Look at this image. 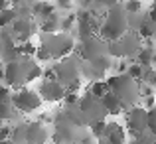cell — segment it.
<instances>
[{
    "mask_svg": "<svg viewBox=\"0 0 156 144\" xmlns=\"http://www.w3.org/2000/svg\"><path fill=\"white\" fill-rule=\"evenodd\" d=\"M107 87L119 99L122 109H130V107L138 105L140 99V83L129 75V73H119L107 79Z\"/></svg>",
    "mask_w": 156,
    "mask_h": 144,
    "instance_id": "cell-1",
    "label": "cell"
},
{
    "mask_svg": "<svg viewBox=\"0 0 156 144\" xmlns=\"http://www.w3.org/2000/svg\"><path fill=\"white\" fill-rule=\"evenodd\" d=\"M97 32H99V38H103L105 42H115L125 32H129V14L121 2L107 8L105 20L101 22Z\"/></svg>",
    "mask_w": 156,
    "mask_h": 144,
    "instance_id": "cell-2",
    "label": "cell"
},
{
    "mask_svg": "<svg viewBox=\"0 0 156 144\" xmlns=\"http://www.w3.org/2000/svg\"><path fill=\"white\" fill-rule=\"evenodd\" d=\"M36 61L28 55H20L16 59H10L6 61L4 65V71H2V77H4V83L12 89H20L28 83V75L30 71L34 69Z\"/></svg>",
    "mask_w": 156,
    "mask_h": 144,
    "instance_id": "cell-3",
    "label": "cell"
},
{
    "mask_svg": "<svg viewBox=\"0 0 156 144\" xmlns=\"http://www.w3.org/2000/svg\"><path fill=\"white\" fill-rule=\"evenodd\" d=\"M77 107H79V111H81V114H83L87 125H91V122H95V121H105L107 111H105L103 103H101V97H95L87 91L85 97L77 103Z\"/></svg>",
    "mask_w": 156,
    "mask_h": 144,
    "instance_id": "cell-4",
    "label": "cell"
},
{
    "mask_svg": "<svg viewBox=\"0 0 156 144\" xmlns=\"http://www.w3.org/2000/svg\"><path fill=\"white\" fill-rule=\"evenodd\" d=\"M44 99L38 91H32L28 87H20L16 93H12V105L18 109V113H34L42 107Z\"/></svg>",
    "mask_w": 156,
    "mask_h": 144,
    "instance_id": "cell-5",
    "label": "cell"
},
{
    "mask_svg": "<svg viewBox=\"0 0 156 144\" xmlns=\"http://www.w3.org/2000/svg\"><path fill=\"white\" fill-rule=\"evenodd\" d=\"M79 51H81V57H83L85 61H89V63H95L97 59L109 55V51H107V42L103 38H99V36H95V34L81 40Z\"/></svg>",
    "mask_w": 156,
    "mask_h": 144,
    "instance_id": "cell-6",
    "label": "cell"
},
{
    "mask_svg": "<svg viewBox=\"0 0 156 144\" xmlns=\"http://www.w3.org/2000/svg\"><path fill=\"white\" fill-rule=\"evenodd\" d=\"M42 46L48 47V51L51 53V57H59L61 59V57L71 53L73 42H71V38L55 32V34H42Z\"/></svg>",
    "mask_w": 156,
    "mask_h": 144,
    "instance_id": "cell-7",
    "label": "cell"
},
{
    "mask_svg": "<svg viewBox=\"0 0 156 144\" xmlns=\"http://www.w3.org/2000/svg\"><path fill=\"white\" fill-rule=\"evenodd\" d=\"M38 93L44 101H63V95H65V87L59 79L55 77H46V79L40 81L38 85Z\"/></svg>",
    "mask_w": 156,
    "mask_h": 144,
    "instance_id": "cell-8",
    "label": "cell"
},
{
    "mask_svg": "<svg viewBox=\"0 0 156 144\" xmlns=\"http://www.w3.org/2000/svg\"><path fill=\"white\" fill-rule=\"evenodd\" d=\"M126 111H129L126 113V126H129V130H133L134 136L142 134L146 130V109L140 105H134Z\"/></svg>",
    "mask_w": 156,
    "mask_h": 144,
    "instance_id": "cell-9",
    "label": "cell"
},
{
    "mask_svg": "<svg viewBox=\"0 0 156 144\" xmlns=\"http://www.w3.org/2000/svg\"><path fill=\"white\" fill-rule=\"evenodd\" d=\"M53 73H55V79H59L61 83H69V81L77 79L79 67L75 65V61L69 55H65V57H61V61L53 67Z\"/></svg>",
    "mask_w": 156,
    "mask_h": 144,
    "instance_id": "cell-10",
    "label": "cell"
},
{
    "mask_svg": "<svg viewBox=\"0 0 156 144\" xmlns=\"http://www.w3.org/2000/svg\"><path fill=\"white\" fill-rule=\"evenodd\" d=\"M48 138H50V132L42 122L24 125V142L26 144H46Z\"/></svg>",
    "mask_w": 156,
    "mask_h": 144,
    "instance_id": "cell-11",
    "label": "cell"
},
{
    "mask_svg": "<svg viewBox=\"0 0 156 144\" xmlns=\"http://www.w3.org/2000/svg\"><path fill=\"white\" fill-rule=\"evenodd\" d=\"M117 42H119V47H121L122 57H130V55H134V53L140 49V36H138V32H130V30L125 32Z\"/></svg>",
    "mask_w": 156,
    "mask_h": 144,
    "instance_id": "cell-12",
    "label": "cell"
},
{
    "mask_svg": "<svg viewBox=\"0 0 156 144\" xmlns=\"http://www.w3.org/2000/svg\"><path fill=\"white\" fill-rule=\"evenodd\" d=\"M34 30H36V26L30 18H16L14 22H12V32L16 34V38H18L20 42L30 40L32 34H34Z\"/></svg>",
    "mask_w": 156,
    "mask_h": 144,
    "instance_id": "cell-13",
    "label": "cell"
},
{
    "mask_svg": "<svg viewBox=\"0 0 156 144\" xmlns=\"http://www.w3.org/2000/svg\"><path fill=\"white\" fill-rule=\"evenodd\" d=\"M55 10H57L55 4L44 2V0H38V2L32 4V16H36V18H40V20H44V18H48V16H51Z\"/></svg>",
    "mask_w": 156,
    "mask_h": 144,
    "instance_id": "cell-14",
    "label": "cell"
},
{
    "mask_svg": "<svg viewBox=\"0 0 156 144\" xmlns=\"http://www.w3.org/2000/svg\"><path fill=\"white\" fill-rule=\"evenodd\" d=\"M101 103H103L107 114H113V117H117L119 113H122V105L119 103V99L113 95L111 91H107L103 97H101Z\"/></svg>",
    "mask_w": 156,
    "mask_h": 144,
    "instance_id": "cell-15",
    "label": "cell"
},
{
    "mask_svg": "<svg viewBox=\"0 0 156 144\" xmlns=\"http://www.w3.org/2000/svg\"><path fill=\"white\" fill-rule=\"evenodd\" d=\"M42 34H55V32L61 30V18L57 16V12H53L51 16L42 20Z\"/></svg>",
    "mask_w": 156,
    "mask_h": 144,
    "instance_id": "cell-16",
    "label": "cell"
},
{
    "mask_svg": "<svg viewBox=\"0 0 156 144\" xmlns=\"http://www.w3.org/2000/svg\"><path fill=\"white\" fill-rule=\"evenodd\" d=\"M138 63L144 65V67H152L156 63V51L152 46H146L138 49Z\"/></svg>",
    "mask_w": 156,
    "mask_h": 144,
    "instance_id": "cell-17",
    "label": "cell"
},
{
    "mask_svg": "<svg viewBox=\"0 0 156 144\" xmlns=\"http://www.w3.org/2000/svg\"><path fill=\"white\" fill-rule=\"evenodd\" d=\"M16 117H18V109L12 105V101L0 103V121H12Z\"/></svg>",
    "mask_w": 156,
    "mask_h": 144,
    "instance_id": "cell-18",
    "label": "cell"
},
{
    "mask_svg": "<svg viewBox=\"0 0 156 144\" xmlns=\"http://www.w3.org/2000/svg\"><path fill=\"white\" fill-rule=\"evenodd\" d=\"M16 18H18V16H16V8L14 6H8V8H4V10H0V28L10 26Z\"/></svg>",
    "mask_w": 156,
    "mask_h": 144,
    "instance_id": "cell-19",
    "label": "cell"
},
{
    "mask_svg": "<svg viewBox=\"0 0 156 144\" xmlns=\"http://www.w3.org/2000/svg\"><path fill=\"white\" fill-rule=\"evenodd\" d=\"M146 130L156 138V103L146 109Z\"/></svg>",
    "mask_w": 156,
    "mask_h": 144,
    "instance_id": "cell-20",
    "label": "cell"
},
{
    "mask_svg": "<svg viewBox=\"0 0 156 144\" xmlns=\"http://www.w3.org/2000/svg\"><path fill=\"white\" fill-rule=\"evenodd\" d=\"M107 91H109V87H107V81H103V79L91 81V87H89V93H91V95H95V97H103Z\"/></svg>",
    "mask_w": 156,
    "mask_h": 144,
    "instance_id": "cell-21",
    "label": "cell"
},
{
    "mask_svg": "<svg viewBox=\"0 0 156 144\" xmlns=\"http://www.w3.org/2000/svg\"><path fill=\"white\" fill-rule=\"evenodd\" d=\"M122 6H125L126 14H138L142 10V0H126Z\"/></svg>",
    "mask_w": 156,
    "mask_h": 144,
    "instance_id": "cell-22",
    "label": "cell"
},
{
    "mask_svg": "<svg viewBox=\"0 0 156 144\" xmlns=\"http://www.w3.org/2000/svg\"><path fill=\"white\" fill-rule=\"evenodd\" d=\"M142 79H144L152 89H156V67H144V75H142Z\"/></svg>",
    "mask_w": 156,
    "mask_h": 144,
    "instance_id": "cell-23",
    "label": "cell"
},
{
    "mask_svg": "<svg viewBox=\"0 0 156 144\" xmlns=\"http://www.w3.org/2000/svg\"><path fill=\"white\" fill-rule=\"evenodd\" d=\"M126 73H129L133 79L140 81V79H142V75H144V65H140V63L136 65V63H134V65H130V67H129V71H126Z\"/></svg>",
    "mask_w": 156,
    "mask_h": 144,
    "instance_id": "cell-24",
    "label": "cell"
},
{
    "mask_svg": "<svg viewBox=\"0 0 156 144\" xmlns=\"http://www.w3.org/2000/svg\"><path fill=\"white\" fill-rule=\"evenodd\" d=\"M34 57H36L38 61H48V59H51V53L48 51V47H46V46H38V47H36Z\"/></svg>",
    "mask_w": 156,
    "mask_h": 144,
    "instance_id": "cell-25",
    "label": "cell"
},
{
    "mask_svg": "<svg viewBox=\"0 0 156 144\" xmlns=\"http://www.w3.org/2000/svg\"><path fill=\"white\" fill-rule=\"evenodd\" d=\"M2 101H12V87L0 85V103Z\"/></svg>",
    "mask_w": 156,
    "mask_h": 144,
    "instance_id": "cell-26",
    "label": "cell"
},
{
    "mask_svg": "<svg viewBox=\"0 0 156 144\" xmlns=\"http://www.w3.org/2000/svg\"><path fill=\"white\" fill-rule=\"evenodd\" d=\"M148 20H150V24H152V28H154V36H156V0L152 2V6H150Z\"/></svg>",
    "mask_w": 156,
    "mask_h": 144,
    "instance_id": "cell-27",
    "label": "cell"
},
{
    "mask_svg": "<svg viewBox=\"0 0 156 144\" xmlns=\"http://www.w3.org/2000/svg\"><path fill=\"white\" fill-rule=\"evenodd\" d=\"M73 24H75V16H67V18L61 20V28H63V30H69Z\"/></svg>",
    "mask_w": 156,
    "mask_h": 144,
    "instance_id": "cell-28",
    "label": "cell"
},
{
    "mask_svg": "<svg viewBox=\"0 0 156 144\" xmlns=\"http://www.w3.org/2000/svg\"><path fill=\"white\" fill-rule=\"evenodd\" d=\"M55 8H59V10H69L71 8V0H55Z\"/></svg>",
    "mask_w": 156,
    "mask_h": 144,
    "instance_id": "cell-29",
    "label": "cell"
},
{
    "mask_svg": "<svg viewBox=\"0 0 156 144\" xmlns=\"http://www.w3.org/2000/svg\"><path fill=\"white\" fill-rule=\"evenodd\" d=\"M99 6H105V8H109V6H113V4H117L119 0H95Z\"/></svg>",
    "mask_w": 156,
    "mask_h": 144,
    "instance_id": "cell-30",
    "label": "cell"
},
{
    "mask_svg": "<svg viewBox=\"0 0 156 144\" xmlns=\"http://www.w3.org/2000/svg\"><path fill=\"white\" fill-rule=\"evenodd\" d=\"M99 144H109V140L107 138H99Z\"/></svg>",
    "mask_w": 156,
    "mask_h": 144,
    "instance_id": "cell-31",
    "label": "cell"
},
{
    "mask_svg": "<svg viewBox=\"0 0 156 144\" xmlns=\"http://www.w3.org/2000/svg\"><path fill=\"white\" fill-rule=\"evenodd\" d=\"M0 144H14V142H12L10 138H8V140H0Z\"/></svg>",
    "mask_w": 156,
    "mask_h": 144,
    "instance_id": "cell-32",
    "label": "cell"
},
{
    "mask_svg": "<svg viewBox=\"0 0 156 144\" xmlns=\"http://www.w3.org/2000/svg\"><path fill=\"white\" fill-rule=\"evenodd\" d=\"M44 2H53V0H44Z\"/></svg>",
    "mask_w": 156,
    "mask_h": 144,
    "instance_id": "cell-33",
    "label": "cell"
}]
</instances>
